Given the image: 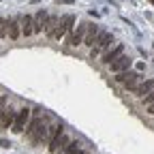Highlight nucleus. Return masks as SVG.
I'll use <instances>...</instances> for the list:
<instances>
[{
  "instance_id": "6ab92c4d",
  "label": "nucleus",
  "mask_w": 154,
  "mask_h": 154,
  "mask_svg": "<svg viewBox=\"0 0 154 154\" xmlns=\"http://www.w3.org/2000/svg\"><path fill=\"white\" fill-rule=\"evenodd\" d=\"M143 101H146V105H150V103H154V90H152L150 94H146V96H143Z\"/></svg>"
},
{
  "instance_id": "20e7f679",
  "label": "nucleus",
  "mask_w": 154,
  "mask_h": 154,
  "mask_svg": "<svg viewBox=\"0 0 154 154\" xmlns=\"http://www.w3.org/2000/svg\"><path fill=\"white\" fill-rule=\"evenodd\" d=\"M30 116H32V111H30L28 107L19 109L17 116H15V122H13V133H24L26 126L30 124Z\"/></svg>"
},
{
  "instance_id": "4468645a",
  "label": "nucleus",
  "mask_w": 154,
  "mask_h": 154,
  "mask_svg": "<svg viewBox=\"0 0 154 154\" xmlns=\"http://www.w3.org/2000/svg\"><path fill=\"white\" fill-rule=\"evenodd\" d=\"M152 90H154V79H141L139 86L135 88L133 92L137 94V96H146V94H150Z\"/></svg>"
},
{
  "instance_id": "9b49d317",
  "label": "nucleus",
  "mask_w": 154,
  "mask_h": 154,
  "mask_svg": "<svg viewBox=\"0 0 154 154\" xmlns=\"http://www.w3.org/2000/svg\"><path fill=\"white\" fill-rule=\"evenodd\" d=\"M7 32H9V38H19L22 34V17H11L9 24H7Z\"/></svg>"
},
{
  "instance_id": "a211bd4d",
  "label": "nucleus",
  "mask_w": 154,
  "mask_h": 154,
  "mask_svg": "<svg viewBox=\"0 0 154 154\" xmlns=\"http://www.w3.org/2000/svg\"><path fill=\"white\" fill-rule=\"evenodd\" d=\"M7 24H9V19H5V17H0V38H5V36H9V32H7Z\"/></svg>"
},
{
  "instance_id": "f03ea898",
  "label": "nucleus",
  "mask_w": 154,
  "mask_h": 154,
  "mask_svg": "<svg viewBox=\"0 0 154 154\" xmlns=\"http://www.w3.org/2000/svg\"><path fill=\"white\" fill-rule=\"evenodd\" d=\"M116 79H118L124 88H128V90H135V88H137L139 86V82L143 79V77H141V73L139 71H122V73H118V77H116Z\"/></svg>"
},
{
  "instance_id": "6e6552de",
  "label": "nucleus",
  "mask_w": 154,
  "mask_h": 154,
  "mask_svg": "<svg viewBox=\"0 0 154 154\" xmlns=\"http://www.w3.org/2000/svg\"><path fill=\"white\" fill-rule=\"evenodd\" d=\"M131 64H133V60H131V58L128 56H118V58H116V60L109 64L111 66V73H116V75H118V73H122V71H128L131 69Z\"/></svg>"
},
{
  "instance_id": "dca6fc26",
  "label": "nucleus",
  "mask_w": 154,
  "mask_h": 154,
  "mask_svg": "<svg viewBox=\"0 0 154 154\" xmlns=\"http://www.w3.org/2000/svg\"><path fill=\"white\" fill-rule=\"evenodd\" d=\"M60 22H62V19L58 17V15H49L47 26H45V34H47L49 38H54V32H56V28H58V26H60Z\"/></svg>"
},
{
  "instance_id": "4be33fe9",
  "label": "nucleus",
  "mask_w": 154,
  "mask_h": 154,
  "mask_svg": "<svg viewBox=\"0 0 154 154\" xmlns=\"http://www.w3.org/2000/svg\"><path fill=\"white\" fill-rule=\"evenodd\" d=\"M148 113H152V116H154V103H150V105H148Z\"/></svg>"
},
{
  "instance_id": "aec40b11",
  "label": "nucleus",
  "mask_w": 154,
  "mask_h": 154,
  "mask_svg": "<svg viewBox=\"0 0 154 154\" xmlns=\"http://www.w3.org/2000/svg\"><path fill=\"white\" fill-rule=\"evenodd\" d=\"M0 148L9 150V148H11V141H9V139H0Z\"/></svg>"
},
{
  "instance_id": "9d476101",
  "label": "nucleus",
  "mask_w": 154,
  "mask_h": 154,
  "mask_svg": "<svg viewBox=\"0 0 154 154\" xmlns=\"http://www.w3.org/2000/svg\"><path fill=\"white\" fill-rule=\"evenodd\" d=\"M124 54V45L122 43H116L113 47H109V49H105V54H103V62L105 64H111L118 56H122Z\"/></svg>"
},
{
  "instance_id": "1a4fd4ad",
  "label": "nucleus",
  "mask_w": 154,
  "mask_h": 154,
  "mask_svg": "<svg viewBox=\"0 0 154 154\" xmlns=\"http://www.w3.org/2000/svg\"><path fill=\"white\" fill-rule=\"evenodd\" d=\"M69 141H71V139L64 135V131H60V133H58L56 137L49 141V146H47V148H49V152H51V154H58V150H60V148H64Z\"/></svg>"
},
{
  "instance_id": "412c9836",
  "label": "nucleus",
  "mask_w": 154,
  "mask_h": 154,
  "mask_svg": "<svg viewBox=\"0 0 154 154\" xmlns=\"http://www.w3.org/2000/svg\"><path fill=\"white\" fill-rule=\"evenodd\" d=\"M7 107V96H0V111Z\"/></svg>"
},
{
  "instance_id": "393cba45",
  "label": "nucleus",
  "mask_w": 154,
  "mask_h": 154,
  "mask_svg": "<svg viewBox=\"0 0 154 154\" xmlns=\"http://www.w3.org/2000/svg\"><path fill=\"white\" fill-rule=\"evenodd\" d=\"M79 154H90V152H79Z\"/></svg>"
},
{
  "instance_id": "5701e85b",
  "label": "nucleus",
  "mask_w": 154,
  "mask_h": 154,
  "mask_svg": "<svg viewBox=\"0 0 154 154\" xmlns=\"http://www.w3.org/2000/svg\"><path fill=\"white\" fill-rule=\"evenodd\" d=\"M30 2H32V5H38V2H41V0H30Z\"/></svg>"
},
{
  "instance_id": "39448f33",
  "label": "nucleus",
  "mask_w": 154,
  "mask_h": 154,
  "mask_svg": "<svg viewBox=\"0 0 154 154\" xmlns=\"http://www.w3.org/2000/svg\"><path fill=\"white\" fill-rule=\"evenodd\" d=\"M73 28H75V15H73V13H69V15H64V17H62L60 26L56 28V32H54V38H56V41H60V38H62L66 32H71Z\"/></svg>"
},
{
  "instance_id": "b1692460",
  "label": "nucleus",
  "mask_w": 154,
  "mask_h": 154,
  "mask_svg": "<svg viewBox=\"0 0 154 154\" xmlns=\"http://www.w3.org/2000/svg\"><path fill=\"white\" fill-rule=\"evenodd\" d=\"M148 2H150V5H154V0H148Z\"/></svg>"
},
{
  "instance_id": "423d86ee",
  "label": "nucleus",
  "mask_w": 154,
  "mask_h": 154,
  "mask_svg": "<svg viewBox=\"0 0 154 154\" xmlns=\"http://www.w3.org/2000/svg\"><path fill=\"white\" fill-rule=\"evenodd\" d=\"M86 30H88V22H79L77 28H73V34L69 36V45H73V47L82 45L86 38Z\"/></svg>"
},
{
  "instance_id": "f3484780",
  "label": "nucleus",
  "mask_w": 154,
  "mask_h": 154,
  "mask_svg": "<svg viewBox=\"0 0 154 154\" xmlns=\"http://www.w3.org/2000/svg\"><path fill=\"white\" fill-rule=\"evenodd\" d=\"M82 150H79V141H69L64 148H60L58 150V154H79Z\"/></svg>"
},
{
  "instance_id": "f257e3e1",
  "label": "nucleus",
  "mask_w": 154,
  "mask_h": 154,
  "mask_svg": "<svg viewBox=\"0 0 154 154\" xmlns=\"http://www.w3.org/2000/svg\"><path fill=\"white\" fill-rule=\"evenodd\" d=\"M45 124H47L45 118H43L41 113H36L34 118L30 120V124L26 126V135H28V139H30L34 146H38V137H41V131H43Z\"/></svg>"
},
{
  "instance_id": "ddd939ff",
  "label": "nucleus",
  "mask_w": 154,
  "mask_h": 154,
  "mask_svg": "<svg viewBox=\"0 0 154 154\" xmlns=\"http://www.w3.org/2000/svg\"><path fill=\"white\" fill-rule=\"evenodd\" d=\"M47 19H49V13L45 9H38L34 15V32H43L47 26Z\"/></svg>"
},
{
  "instance_id": "f8f14e48",
  "label": "nucleus",
  "mask_w": 154,
  "mask_h": 154,
  "mask_svg": "<svg viewBox=\"0 0 154 154\" xmlns=\"http://www.w3.org/2000/svg\"><path fill=\"white\" fill-rule=\"evenodd\" d=\"M99 34H101V28H99V26H96V24H88L86 38H84V45L94 47V43H96V38H99Z\"/></svg>"
},
{
  "instance_id": "7ed1b4c3",
  "label": "nucleus",
  "mask_w": 154,
  "mask_h": 154,
  "mask_svg": "<svg viewBox=\"0 0 154 154\" xmlns=\"http://www.w3.org/2000/svg\"><path fill=\"white\" fill-rule=\"evenodd\" d=\"M111 43H113V34L111 32H105V30H101V34H99V38H96V43H94V47H92V60H94V56H99L101 51H105V49H109L111 47Z\"/></svg>"
},
{
  "instance_id": "2eb2a0df",
  "label": "nucleus",
  "mask_w": 154,
  "mask_h": 154,
  "mask_svg": "<svg viewBox=\"0 0 154 154\" xmlns=\"http://www.w3.org/2000/svg\"><path fill=\"white\" fill-rule=\"evenodd\" d=\"M22 34L24 36L34 34V17L32 15H22Z\"/></svg>"
},
{
  "instance_id": "0eeeda50",
  "label": "nucleus",
  "mask_w": 154,
  "mask_h": 154,
  "mask_svg": "<svg viewBox=\"0 0 154 154\" xmlns=\"http://www.w3.org/2000/svg\"><path fill=\"white\" fill-rule=\"evenodd\" d=\"M15 116L17 111L13 107H5L0 111V131H7V128H13V122H15Z\"/></svg>"
}]
</instances>
